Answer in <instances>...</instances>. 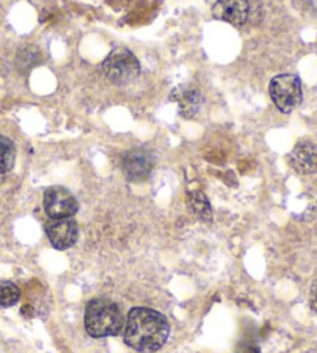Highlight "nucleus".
<instances>
[{
	"instance_id": "1",
	"label": "nucleus",
	"mask_w": 317,
	"mask_h": 353,
	"mask_svg": "<svg viewBox=\"0 0 317 353\" xmlns=\"http://www.w3.org/2000/svg\"><path fill=\"white\" fill-rule=\"evenodd\" d=\"M170 333L169 321L160 312L136 307L127 314L124 343L133 350L154 353L166 344Z\"/></svg>"
},
{
	"instance_id": "2",
	"label": "nucleus",
	"mask_w": 317,
	"mask_h": 353,
	"mask_svg": "<svg viewBox=\"0 0 317 353\" xmlns=\"http://www.w3.org/2000/svg\"><path fill=\"white\" fill-rule=\"evenodd\" d=\"M84 325L92 338L116 336L124 329L121 308L105 298L92 299L85 307Z\"/></svg>"
},
{
	"instance_id": "3",
	"label": "nucleus",
	"mask_w": 317,
	"mask_h": 353,
	"mask_svg": "<svg viewBox=\"0 0 317 353\" xmlns=\"http://www.w3.org/2000/svg\"><path fill=\"white\" fill-rule=\"evenodd\" d=\"M103 72L112 83L124 85L132 83V81H135L139 77L141 67H139L136 56L130 50L124 47H116L105 58L103 64Z\"/></svg>"
},
{
	"instance_id": "4",
	"label": "nucleus",
	"mask_w": 317,
	"mask_h": 353,
	"mask_svg": "<svg viewBox=\"0 0 317 353\" xmlns=\"http://www.w3.org/2000/svg\"><path fill=\"white\" fill-rule=\"evenodd\" d=\"M269 97L282 113H291L299 107L303 98L302 81L296 74H278L269 83Z\"/></svg>"
},
{
	"instance_id": "5",
	"label": "nucleus",
	"mask_w": 317,
	"mask_h": 353,
	"mask_svg": "<svg viewBox=\"0 0 317 353\" xmlns=\"http://www.w3.org/2000/svg\"><path fill=\"white\" fill-rule=\"evenodd\" d=\"M43 210L50 219L73 217L78 212V201L68 189L52 186L43 194Z\"/></svg>"
},
{
	"instance_id": "6",
	"label": "nucleus",
	"mask_w": 317,
	"mask_h": 353,
	"mask_svg": "<svg viewBox=\"0 0 317 353\" xmlns=\"http://www.w3.org/2000/svg\"><path fill=\"white\" fill-rule=\"evenodd\" d=\"M155 160L147 149L136 148L123 155L121 169L129 181H144L154 169Z\"/></svg>"
},
{
	"instance_id": "7",
	"label": "nucleus",
	"mask_w": 317,
	"mask_h": 353,
	"mask_svg": "<svg viewBox=\"0 0 317 353\" xmlns=\"http://www.w3.org/2000/svg\"><path fill=\"white\" fill-rule=\"evenodd\" d=\"M45 232L50 243L56 250H68L78 242L79 228L72 217L52 219L45 225Z\"/></svg>"
},
{
	"instance_id": "8",
	"label": "nucleus",
	"mask_w": 317,
	"mask_h": 353,
	"mask_svg": "<svg viewBox=\"0 0 317 353\" xmlns=\"http://www.w3.org/2000/svg\"><path fill=\"white\" fill-rule=\"evenodd\" d=\"M212 14L218 21L231 23L234 27H242L248 21L249 2L248 0H217L212 8Z\"/></svg>"
},
{
	"instance_id": "9",
	"label": "nucleus",
	"mask_w": 317,
	"mask_h": 353,
	"mask_svg": "<svg viewBox=\"0 0 317 353\" xmlns=\"http://www.w3.org/2000/svg\"><path fill=\"white\" fill-rule=\"evenodd\" d=\"M170 101L178 105L183 118H194L203 105V97L198 88L190 84H181L175 87L170 93Z\"/></svg>"
},
{
	"instance_id": "10",
	"label": "nucleus",
	"mask_w": 317,
	"mask_h": 353,
	"mask_svg": "<svg viewBox=\"0 0 317 353\" xmlns=\"http://www.w3.org/2000/svg\"><path fill=\"white\" fill-rule=\"evenodd\" d=\"M291 168L302 175L317 172V144L311 141H300L291 150L288 157Z\"/></svg>"
},
{
	"instance_id": "11",
	"label": "nucleus",
	"mask_w": 317,
	"mask_h": 353,
	"mask_svg": "<svg viewBox=\"0 0 317 353\" xmlns=\"http://www.w3.org/2000/svg\"><path fill=\"white\" fill-rule=\"evenodd\" d=\"M187 206L194 216L201 222H212V208L207 197L200 191H192L187 194Z\"/></svg>"
},
{
	"instance_id": "12",
	"label": "nucleus",
	"mask_w": 317,
	"mask_h": 353,
	"mask_svg": "<svg viewBox=\"0 0 317 353\" xmlns=\"http://www.w3.org/2000/svg\"><path fill=\"white\" fill-rule=\"evenodd\" d=\"M16 161V148L10 138L0 135V175L10 172Z\"/></svg>"
},
{
	"instance_id": "13",
	"label": "nucleus",
	"mask_w": 317,
	"mask_h": 353,
	"mask_svg": "<svg viewBox=\"0 0 317 353\" xmlns=\"http://www.w3.org/2000/svg\"><path fill=\"white\" fill-rule=\"evenodd\" d=\"M21 299V290L11 281L0 282V307H12Z\"/></svg>"
},
{
	"instance_id": "14",
	"label": "nucleus",
	"mask_w": 317,
	"mask_h": 353,
	"mask_svg": "<svg viewBox=\"0 0 317 353\" xmlns=\"http://www.w3.org/2000/svg\"><path fill=\"white\" fill-rule=\"evenodd\" d=\"M309 307L314 313H317V279L313 282L311 290H309Z\"/></svg>"
},
{
	"instance_id": "15",
	"label": "nucleus",
	"mask_w": 317,
	"mask_h": 353,
	"mask_svg": "<svg viewBox=\"0 0 317 353\" xmlns=\"http://www.w3.org/2000/svg\"><path fill=\"white\" fill-rule=\"evenodd\" d=\"M237 353H260V347L256 344H245L237 350Z\"/></svg>"
},
{
	"instance_id": "16",
	"label": "nucleus",
	"mask_w": 317,
	"mask_h": 353,
	"mask_svg": "<svg viewBox=\"0 0 317 353\" xmlns=\"http://www.w3.org/2000/svg\"><path fill=\"white\" fill-rule=\"evenodd\" d=\"M31 58H34V53H33V52H31V54L28 56V59H31ZM27 62H28V61H22V68H23L25 64H27Z\"/></svg>"
}]
</instances>
